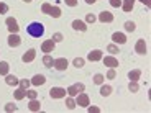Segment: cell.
<instances>
[{
	"mask_svg": "<svg viewBox=\"0 0 151 113\" xmlns=\"http://www.w3.org/2000/svg\"><path fill=\"white\" fill-rule=\"evenodd\" d=\"M27 33L33 38H41L43 34H45V26H43V23H40V21H33L27 26Z\"/></svg>",
	"mask_w": 151,
	"mask_h": 113,
	"instance_id": "1",
	"label": "cell"
},
{
	"mask_svg": "<svg viewBox=\"0 0 151 113\" xmlns=\"http://www.w3.org/2000/svg\"><path fill=\"white\" fill-rule=\"evenodd\" d=\"M84 90H86V85L84 84H74V85H69L66 92H68L69 97H76L79 92H84Z\"/></svg>",
	"mask_w": 151,
	"mask_h": 113,
	"instance_id": "2",
	"label": "cell"
},
{
	"mask_svg": "<svg viewBox=\"0 0 151 113\" xmlns=\"http://www.w3.org/2000/svg\"><path fill=\"white\" fill-rule=\"evenodd\" d=\"M66 89H63V87H53L51 90H49V97L51 98H64L66 97Z\"/></svg>",
	"mask_w": 151,
	"mask_h": 113,
	"instance_id": "3",
	"label": "cell"
},
{
	"mask_svg": "<svg viewBox=\"0 0 151 113\" xmlns=\"http://www.w3.org/2000/svg\"><path fill=\"white\" fill-rule=\"evenodd\" d=\"M76 105H79V107H89V95L84 94V92H79V94L76 95Z\"/></svg>",
	"mask_w": 151,
	"mask_h": 113,
	"instance_id": "4",
	"label": "cell"
},
{
	"mask_svg": "<svg viewBox=\"0 0 151 113\" xmlns=\"http://www.w3.org/2000/svg\"><path fill=\"white\" fill-rule=\"evenodd\" d=\"M5 25H7V28H8V31H10V33H18L20 26H18V23H17L15 18L8 16V18L5 20Z\"/></svg>",
	"mask_w": 151,
	"mask_h": 113,
	"instance_id": "5",
	"label": "cell"
},
{
	"mask_svg": "<svg viewBox=\"0 0 151 113\" xmlns=\"http://www.w3.org/2000/svg\"><path fill=\"white\" fill-rule=\"evenodd\" d=\"M54 48H56V43H54L53 39H46V41H43V44H41V51L46 53V54L53 53Z\"/></svg>",
	"mask_w": 151,
	"mask_h": 113,
	"instance_id": "6",
	"label": "cell"
},
{
	"mask_svg": "<svg viewBox=\"0 0 151 113\" xmlns=\"http://www.w3.org/2000/svg\"><path fill=\"white\" fill-rule=\"evenodd\" d=\"M104 57V53L100 51V49H94V51H91V53L87 54V59L91 61V62H97V61H102Z\"/></svg>",
	"mask_w": 151,
	"mask_h": 113,
	"instance_id": "7",
	"label": "cell"
},
{
	"mask_svg": "<svg viewBox=\"0 0 151 113\" xmlns=\"http://www.w3.org/2000/svg\"><path fill=\"white\" fill-rule=\"evenodd\" d=\"M54 69L56 71H66L68 69V59L66 57H58V59H54Z\"/></svg>",
	"mask_w": 151,
	"mask_h": 113,
	"instance_id": "8",
	"label": "cell"
},
{
	"mask_svg": "<svg viewBox=\"0 0 151 113\" xmlns=\"http://www.w3.org/2000/svg\"><path fill=\"white\" fill-rule=\"evenodd\" d=\"M20 44H22V38L17 33H10V36H8V46L10 48H18Z\"/></svg>",
	"mask_w": 151,
	"mask_h": 113,
	"instance_id": "9",
	"label": "cell"
},
{
	"mask_svg": "<svg viewBox=\"0 0 151 113\" xmlns=\"http://www.w3.org/2000/svg\"><path fill=\"white\" fill-rule=\"evenodd\" d=\"M99 21L102 23H112L113 21V13H110V11H100L99 13Z\"/></svg>",
	"mask_w": 151,
	"mask_h": 113,
	"instance_id": "10",
	"label": "cell"
},
{
	"mask_svg": "<svg viewBox=\"0 0 151 113\" xmlns=\"http://www.w3.org/2000/svg\"><path fill=\"white\" fill-rule=\"evenodd\" d=\"M135 51H136V54H141V56L146 54V43H145V39H138V41H136Z\"/></svg>",
	"mask_w": 151,
	"mask_h": 113,
	"instance_id": "11",
	"label": "cell"
},
{
	"mask_svg": "<svg viewBox=\"0 0 151 113\" xmlns=\"http://www.w3.org/2000/svg\"><path fill=\"white\" fill-rule=\"evenodd\" d=\"M35 57H36V49L31 48L22 56V61L23 62H31V61H35Z\"/></svg>",
	"mask_w": 151,
	"mask_h": 113,
	"instance_id": "12",
	"label": "cell"
},
{
	"mask_svg": "<svg viewBox=\"0 0 151 113\" xmlns=\"http://www.w3.org/2000/svg\"><path fill=\"white\" fill-rule=\"evenodd\" d=\"M112 41H113V44H125L127 43V36L123 33H113Z\"/></svg>",
	"mask_w": 151,
	"mask_h": 113,
	"instance_id": "13",
	"label": "cell"
},
{
	"mask_svg": "<svg viewBox=\"0 0 151 113\" xmlns=\"http://www.w3.org/2000/svg\"><path fill=\"white\" fill-rule=\"evenodd\" d=\"M102 59H104V64L109 66V67H118V59H117V57L105 56V57H102Z\"/></svg>",
	"mask_w": 151,
	"mask_h": 113,
	"instance_id": "14",
	"label": "cell"
},
{
	"mask_svg": "<svg viewBox=\"0 0 151 113\" xmlns=\"http://www.w3.org/2000/svg\"><path fill=\"white\" fill-rule=\"evenodd\" d=\"M72 28H74L76 31H86L87 25H86V21H82V20H74V21H72Z\"/></svg>",
	"mask_w": 151,
	"mask_h": 113,
	"instance_id": "15",
	"label": "cell"
},
{
	"mask_svg": "<svg viewBox=\"0 0 151 113\" xmlns=\"http://www.w3.org/2000/svg\"><path fill=\"white\" fill-rule=\"evenodd\" d=\"M30 82H31V85H35V87L43 85V84L46 82V77H45V75H41V74H36V75L33 77V79L30 80Z\"/></svg>",
	"mask_w": 151,
	"mask_h": 113,
	"instance_id": "16",
	"label": "cell"
},
{
	"mask_svg": "<svg viewBox=\"0 0 151 113\" xmlns=\"http://www.w3.org/2000/svg\"><path fill=\"white\" fill-rule=\"evenodd\" d=\"M5 82H7V85H12V87H15V85H18V77H15L13 74H7L5 75Z\"/></svg>",
	"mask_w": 151,
	"mask_h": 113,
	"instance_id": "17",
	"label": "cell"
},
{
	"mask_svg": "<svg viewBox=\"0 0 151 113\" xmlns=\"http://www.w3.org/2000/svg\"><path fill=\"white\" fill-rule=\"evenodd\" d=\"M28 110H30V112H40V110H41V103L38 102L36 98H33V100H30V103H28Z\"/></svg>",
	"mask_w": 151,
	"mask_h": 113,
	"instance_id": "18",
	"label": "cell"
},
{
	"mask_svg": "<svg viewBox=\"0 0 151 113\" xmlns=\"http://www.w3.org/2000/svg\"><path fill=\"white\" fill-rule=\"evenodd\" d=\"M133 5H135V0H122V8L123 11H132L133 10Z\"/></svg>",
	"mask_w": 151,
	"mask_h": 113,
	"instance_id": "19",
	"label": "cell"
},
{
	"mask_svg": "<svg viewBox=\"0 0 151 113\" xmlns=\"http://www.w3.org/2000/svg\"><path fill=\"white\" fill-rule=\"evenodd\" d=\"M141 77V71L140 69H133V71L128 72V79L130 80H138Z\"/></svg>",
	"mask_w": 151,
	"mask_h": 113,
	"instance_id": "20",
	"label": "cell"
},
{
	"mask_svg": "<svg viewBox=\"0 0 151 113\" xmlns=\"http://www.w3.org/2000/svg\"><path fill=\"white\" fill-rule=\"evenodd\" d=\"M13 95H15V98H17V100H23V98L27 97V90L20 87V89H17V90L13 92Z\"/></svg>",
	"mask_w": 151,
	"mask_h": 113,
	"instance_id": "21",
	"label": "cell"
},
{
	"mask_svg": "<svg viewBox=\"0 0 151 113\" xmlns=\"http://www.w3.org/2000/svg\"><path fill=\"white\" fill-rule=\"evenodd\" d=\"M8 71H10V66H8V62H5V61H0V75H7Z\"/></svg>",
	"mask_w": 151,
	"mask_h": 113,
	"instance_id": "22",
	"label": "cell"
},
{
	"mask_svg": "<svg viewBox=\"0 0 151 113\" xmlns=\"http://www.w3.org/2000/svg\"><path fill=\"white\" fill-rule=\"evenodd\" d=\"M110 94H112V87H110V85H104V84H102V87H100V95H102V97H109Z\"/></svg>",
	"mask_w": 151,
	"mask_h": 113,
	"instance_id": "23",
	"label": "cell"
},
{
	"mask_svg": "<svg viewBox=\"0 0 151 113\" xmlns=\"http://www.w3.org/2000/svg\"><path fill=\"white\" fill-rule=\"evenodd\" d=\"M43 64L46 66V67H53V64H54V59L49 54H45V57H43Z\"/></svg>",
	"mask_w": 151,
	"mask_h": 113,
	"instance_id": "24",
	"label": "cell"
},
{
	"mask_svg": "<svg viewBox=\"0 0 151 113\" xmlns=\"http://www.w3.org/2000/svg\"><path fill=\"white\" fill-rule=\"evenodd\" d=\"M128 90H130V92H133V94L140 90V85H138V82H136V80H130V84H128Z\"/></svg>",
	"mask_w": 151,
	"mask_h": 113,
	"instance_id": "25",
	"label": "cell"
},
{
	"mask_svg": "<svg viewBox=\"0 0 151 113\" xmlns=\"http://www.w3.org/2000/svg\"><path fill=\"white\" fill-rule=\"evenodd\" d=\"M107 51H109V53L112 54V56H115L117 53H120V51H118V46H117V44H113V43L107 46Z\"/></svg>",
	"mask_w": 151,
	"mask_h": 113,
	"instance_id": "26",
	"label": "cell"
},
{
	"mask_svg": "<svg viewBox=\"0 0 151 113\" xmlns=\"http://www.w3.org/2000/svg\"><path fill=\"white\" fill-rule=\"evenodd\" d=\"M136 28V25L133 21H125V31H128V33H133Z\"/></svg>",
	"mask_w": 151,
	"mask_h": 113,
	"instance_id": "27",
	"label": "cell"
},
{
	"mask_svg": "<svg viewBox=\"0 0 151 113\" xmlns=\"http://www.w3.org/2000/svg\"><path fill=\"white\" fill-rule=\"evenodd\" d=\"M49 15L53 16V18H59V16H61V8L59 7H53V8H51V11H49Z\"/></svg>",
	"mask_w": 151,
	"mask_h": 113,
	"instance_id": "28",
	"label": "cell"
},
{
	"mask_svg": "<svg viewBox=\"0 0 151 113\" xmlns=\"http://www.w3.org/2000/svg\"><path fill=\"white\" fill-rule=\"evenodd\" d=\"M4 110L7 113H12V112H17V110H18V107H17L15 103H7V105L4 107Z\"/></svg>",
	"mask_w": 151,
	"mask_h": 113,
	"instance_id": "29",
	"label": "cell"
},
{
	"mask_svg": "<svg viewBox=\"0 0 151 113\" xmlns=\"http://www.w3.org/2000/svg\"><path fill=\"white\" fill-rule=\"evenodd\" d=\"M84 62H86V61H84L82 57H76V59L72 61V64H74V67H77V69L84 67Z\"/></svg>",
	"mask_w": 151,
	"mask_h": 113,
	"instance_id": "30",
	"label": "cell"
},
{
	"mask_svg": "<svg viewBox=\"0 0 151 113\" xmlns=\"http://www.w3.org/2000/svg\"><path fill=\"white\" fill-rule=\"evenodd\" d=\"M104 79H105V77H104V74H95V75H94V84H97V85H102V84H104Z\"/></svg>",
	"mask_w": 151,
	"mask_h": 113,
	"instance_id": "31",
	"label": "cell"
},
{
	"mask_svg": "<svg viewBox=\"0 0 151 113\" xmlns=\"http://www.w3.org/2000/svg\"><path fill=\"white\" fill-rule=\"evenodd\" d=\"M66 107H68L69 110H74L76 108V100L72 97H69L68 100H66Z\"/></svg>",
	"mask_w": 151,
	"mask_h": 113,
	"instance_id": "32",
	"label": "cell"
},
{
	"mask_svg": "<svg viewBox=\"0 0 151 113\" xmlns=\"http://www.w3.org/2000/svg\"><path fill=\"white\" fill-rule=\"evenodd\" d=\"M18 85L22 87V89H25V90H28V87L31 85V82H30V80H27V79H22L18 82Z\"/></svg>",
	"mask_w": 151,
	"mask_h": 113,
	"instance_id": "33",
	"label": "cell"
},
{
	"mask_svg": "<svg viewBox=\"0 0 151 113\" xmlns=\"http://www.w3.org/2000/svg\"><path fill=\"white\" fill-rule=\"evenodd\" d=\"M51 8H53V5H51V4H43L41 5V11H43V13H46V15H49Z\"/></svg>",
	"mask_w": 151,
	"mask_h": 113,
	"instance_id": "34",
	"label": "cell"
},
{
	"mask_svg": "<svg viewBox=\"0 0 151 113\" xmlns=\"http://www.w3.org/2000/svg\"><path fill=\"white\" fill-rule=\"evenodd\" d=\"M117 77V72H115V67H110L107 71V79H115Z\"/></svg>",
	"mask_w": 151,
	"mask_h": 113,
	"instance_id": "35",
	"label": "cell"
},
{
	"mask_svg": "<svg viewBox=\"0 0 151 113\" xmlns=\"http://www.w3.org/2000/svg\"><path fill=\"white\" fill-rule=\"evenodd\" d=\"M51 39H53L54 43H61V41H63V39H64V36H63V34H61V33H54Z\"/></svg>",
	"mask_w": 151,
	"mask_h": 113,
	"instance_id": "36",
	"label": "cell"
},
{
	"mask_svg": "<svg viewBox=\"0 0 151 113\" xmlns=\"http://www.w3.org/2000/svg\"><path fill=\"white\" fill-rule=\"evenodd\" d=\"M27 97L30 98V100H33V98L38 97V92L36 90H27Z\"/></svg>",
	"mask_w": 151,
	"mask_h": 113,
	"instance_id": "37",
	"label": "cell"
},
{
	"mask_svg": "<svg viewBox=\"0 0 151 113\" xmlns=\"http://www.w3.org/2000/svg\"><path fill=\"white\" fill-rule=\"evenodd\" d=\"M7 11H8V5L4 4V2H0V15H4Z\"/></svg>",
	"mask_w": 151,
	"mask_h": 113,
	"instance_id": "38",
	"label": "cell"
},
{
	"mask_svg": "<svg viewBox=\"0 0 151 113\" xmlns=\"http://www.w3.org/2000/svg\"><path fill=\"white\" fill-rule=\"evenodd\" d=\"M95 20H97V16H95V15H92V13H89V15L86 16V21H87V23H94Z\"/></svg>",
	"mask_w": 151,
	"mask_h": 113,
	"instance_id": "39",
	"label": "cell"
},
{
	"mask_svg": "<svg viewBox=\"0 0 151 113\" xmlns=\"http://www.w3.org/2000/svg\"><path fill=\"white\" fill-rule=\"evenodd\" d=\"M109 2H110V5H112V7H115V8L122 7V0H109Z\"/></svg>",
	"mask_w": 151,
	"mask_h": 113,
	"instance_id": "40",
	"label": "cell"
},
{
	"mask_svg": "<svg viewBox=\"0 0 151 113\" xmlns=\"http://www.w3.org/2000/svg\"><path fill=\"white\" fill-rule=\"evenodd\" d=\"M87 110H89V113H99L100 112L99 107H87Z\"/></svg>",
	"mask_w": 151,
	"mask_h": 113,
	"instance_id": "41",
	"label": "cell"
},
{
	"mask_svg": "<svg viewBox=\"0 0 151 113\" xmlns=\"http://www.w3.org/2000/svg\"><path fill=\"white\" fill-rule=\"evenodd\" d=\"M66 5H69V7H76L77 5V0H64Z\"/></svg>",
	"mask_w": 151,
	"mask_h": 113,
	"instance_id": "42",
	"label": "cell"
},
{
	"mask_svg": "<svg viewBox=\"0 0 151 113\" xmlns=\"http://www.w3.org/2000/svg\"><path fill=\"white\" fill-rule=\"evenodd\" d=\"M140 2H141V4H145V5H146V7H150V4H151L150 0H140Z\"/></svg>",
	"mask_w": 151,
	"mask_h": 113,
	"instance_id": "43",
	"label": "cell"
},
{
	"mask_svg": "<svg viewBox=\"0 0 151 113\" xmlns=\"http://www.w3.org/2000/svg\"><path fill=\"white\" fill-rule=\"evenodd\" d=\"M97 0H86V4H89V5H92V4H95Z\"/></svg>",
	"mask_w": 151,
	"mask_h": 113,
	"instance_id": "44",
	"label": "cell"
},
{
	"mask_svg": "<svg viewBox=\"0 0 151 113\" xmlns=\"http://www.w3.org/2000/svg\"><path fill=\"white\" fill-rule=\"evenodd\" d=\"M23 2H27V4H30V2H31V0H23Z\"/></svg>",
	"mask_w": 151,
	"mask_h": 113,
	"instance_id": "45",
	"label": "cell"
}]
</instances>
